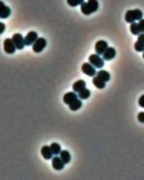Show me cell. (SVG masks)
Segmentation results:
<instances>
[{
	"label": "cell",
	"instance_id": "44dd1931",
	"mask_svg": "<svg viewBox=\"0 0 144 180\" xmlns=\"http://www.w3.org/2000/svg\"><path fill=\"white\" fill-rule=\"evenodd\" d=\"M91 95V91L89 90V89H83L82 90L79 92L78 94V97L82 100H87L88 98L90 97Z\"/></svg>",
	"mask_w": 144,
	"mask_h": 180
},
{
	"label": "cell",
	"instance_id": "e0dca14e",
	"mask_svg": "<svg viewBox=\"0 0 144 180\" xmlns=\"http://www.w3.org/2000/svg\"><path fill=\"white\" fill-rule=\"evenodd\" d=\"M97 77L99 78V79L102 80L107 83L111 79V74L108 71L105 70H101L97 73Z\"/></svg>",
	"mask_w": 144,
	"mask_h": 180
},
{
	"label": "cell",
	"instance_id": "d4e9b609",
	"mask_svg": "<svg viewBox=\"0 0 144 180\" xmlns=\"http://www.w3.org/2000/svg\"><path fill=\"white\" fill-rule=\"evenodd\" d=\"M138 26L141 33H144V19H142L139 21Z\"/></svg>",
	"mask_w": 144,
	"mask_h": 180
},
{
	"label": "cell",
	"instance_id": "3957f363",
	"mask_svg": "<svg viewBox=\"0 0 144 180\" xmlns=\"http://www.w3.org/2000/svg\"><path fill=\"white\" fill-rule=\"evenodd\" d=\"M89 61L92 66L98 69L102 68L105 64L104 59L98 54H92L89 56Z\"/></svg>",
	"mask_w": 144,
	"mask_h": 180
},
{
	"label": "cell",
	"instance_id": "8fae6325",
	"mask_svg": "<svg viewBox=\"0 0 144 180\" xmlns=\"http://www.w3.org/2000/svg\"><path fill=\"white\" fill-rule=\"evenodd\" d=\"M116 51L113 47H108L104 54H102V58L105 60L110 61L116 57Z\"/></svg>",
	"mask_w": 144,
	"mask_h": 180
},
{
	"label": "cell",
	"instance_id": "8992f818",
	"mask_svg": "<svg viewBox=\"0 0 144 180\" xmlns=\"http://www.w3.org/2000/svg\"><path fill=\"white\" fill-rule=\"evenodd\" d=\"M4 50L8 54H13L15 52L16 47L12 39L7 38L4 41Z\"/></svg>",
	"mask_w": 144,
	"mask_h": 180
},
{
	"label": "cell",
	"instance_id": "4316f807",
	"mask_svg": "<svg viewBox=\"0 0 144 180\" xmlns=\"http://www.w3.org/2000/svg\"><path fill=\"white\" fill-rule=\"evenodd\" d=\"M138 104L141 107L144 108V95H142L139 97L138 100Z\"/></svg>",
	"mask_w": 144,
	"mask_h": 180
},
{
	"label": "cell",
	"instance_id": "83f0119b",
	"mask_svg": "<svg viewBox=\"0 0 144 180\" xmlns=\"http://www.w3.org/2000/svg\"><path fill=\"white\" fill-rule=\"evenodd\" d=\"M5 25L3 23H0V34L3 33L4 31H5Z\"/></svg>",
	"mask_w": 144,
	"mask_h": 180
},
{
	"label": "cell",
	"instance_id": "d6986e66",
	"mask_svg": "<svg viewBox=\"0 0 144 180\" xmlns=\"http://www.w3.org/2000/svg\"><path fill=\"white\" fill-rule=\"evenodd\" d=\"M92 83L98 89H104V88L105 87V82L101 80L100 79H99V78L97 76L93 78Z\"/></svg>",
	"mask_w": 144,
	"mask_h": 180
},
{
	"label": "cell",
	"instance_id": "9a60e30c",
	"mask_svg": "<svg viewBox=\"0 0 144 180\" xmlns=\"http://www.w3.org/2000/svg\"><path fill=\"white\" fill-rule=\"evenodd\" d=\"M86 87V83L84 80H79L75 81L72 86V89L75 93L80 92Z\"/></svg>",
	"mask_w": 144,
	"mask_h": 180
},
{
	"label": "cell",
	"instance_id": "6da1fadb",
	"mask_svg": "<svg viewBox=\"0 0 144 180\" xmlns=\"http://www.w3.org/2000/svg\"><path fill=\"white\" fill-rule=\"evenodd\" d=\"M99 8V2L97 0H88L80 5V9L82 13L89 15L96 12Z\"/></svg>",
	"mask_w": 144,
	"mask_h": 180
},
{
	"label": "cell",
	"instance_id": "5b68a950",
	"mask_svg": "<svg viewBox=\"0 0 144 180\" xmlns=\"http://www.w3.org/2000/svg\"><path fill=\"white\" fill-rule=\"evenodd\" d=\"M12 40L15 44V47L18 50H22L25 46L24 38L20 33H15L12 36Z\"/></svg>",
	"mask_w": 144,
	"mask_h": 180
},
{
	"label": "cell",
	"instance_id": "277c9868",
	"mask_svg": "<svg viewBox=\"0 0 144 180\" xmlns=\"http://www.w3.org/2000/svg\"><path fill=\"white\" fill-rule=\"evenodd\" d=\"M47 45V41L46 39L44 38H38L35 42L33 44L32 50L34 52L39 53L42 52Z\"/></svg>",
	"mask_w": 144,
	"mask_h": 180
},
{
	"label": "cell",
	"instance_id": "9c48e42d",
	"mask_svg": "<svg viewBox=\"0 0 144 180\" xmlns=\"http://www.w3.org/2000/svg\"><path fill=\"white\" fill-rule=\"evenodd\" d=\"M38 35L35 31H30L27 34L24 38V42L26 46L32 45L38 38Z\"/></svg>",
	"mask_w": 144,
	"mask_h": 180
},
{
	"label": "cell",
	"instance_id": "484cf974",
	"mask_svg": "<svg viewBox=\"0 0 144 180\" xmlns=\"http://www.w3.org/2000/svg\"><path fill=\"white\" fill-rule=\"evenodd\" d=\"M138 120L139 122L144 123V111H141L138 115Z\"/></svg>",
	"mask_w": 144,
	"mask_h": 180
},
{
	"label": "cell",
	"instance_id": "f1b7e54d",
	"mask_svg": "<svg viewBox=\"0 0 144 180\" xmlns=\"http://www.w3.org/2000/svg\"><path fill=\"white\" fill-rule=\"evenodd\" d=\"M142 57H143V58L144 59V52H143V54H142Z\"/></svg>",
	"mask_w": 144,
	"mask_h": 180
},
{
	"label": "cell",
	"instance_id": "4fadbf2b",
	"mask_svg": "<svg viewBox=\"0 0 144 180\" xmlns=\"http://www.w3.org/2000/svg\"><path fill=\"white\" fill-rule=\"evenodd\" d=\"M64 162L62 161L60 157H54L52 160V165L53 168L57 171H60L64 169Z\"/></svg>",
	"mask_w": 144,
	"mask_h": 180
},
{
	"label": "cell",
	"instance_id": "7c38bea8",
	"mask_svg": "<svg viewBox=\"0 0 144 180\" xmlns=\"http://www.w3.org/2000/svg\"><path fill=\"white\" fill-rule=\"evenodd\" d=\"M134 48L137 52L144 51V33L138 35L137 41L134 44Z\"/></svg>",
	"mask_w": 144,
	"mask_h": 180
},
{
	"label": "cell",
	"instance_id": "30bf717a",
	"mask_svg": "<svg viewBox=\"0 0 144 180\" xmlns=\"http://www.w3.org/2000/svg\"><path fill=\"white\" fill-rule=\"evenodd\" d=\"M11 13V8L4 3L2 1H0V18L1 19H7L10 17Z\"/></svg>",
	"mask_w": 144,
	"mask_h": 180
},
{
	"label": "cell",
	"instance_id": "ba28073f",
	"mask_svg": "<svg viewBox=\"0 0 144 180\" xmlns=\"http://www.w3.org/2000/svg\"><path fill=\"white\" fill-rule=\"evenodd\" d=\"M108 47V44L105 41L99 40L95 44V51L98 55H102Z\"/></svg>",
	"mask_w": 144,
	"mask_h": 180
},
{
	"label": "cell",
	"instance_id": "7402d4cb",
	"mask_svg": "<svg viewBox=\"0 0 144 180\" xmlns=\"http://www.w3.org/2000/svg\"><path fill=\"white\" fill-rule=\"evenodd\" d=\"M50 147L54 155H57L60 153L61 148L60 145H59L58 143H52Z\"/></svg>",
	"mask_w": 144,
	"mask_h": 180
},
{
	"label": "cell",
	"instance_id": "ac0fdd59",
	"mask_svg": "<svg viewBox=\"0 0 144 180\" xmlns=\"http://www.w3.org/2000/svg\"><path fill=\"white\" fill-rule=\"evenodd\" d=\"M60 156L62 161L64 162V163L65 164L69 163L70 162L71 157L70 154L68 151H66V150L61 151L60 153Z\"/></svg>",
	"mask_w": 144,
	"mask_h": 180
},
{
	"label": "cell",
	"instance_id": "2e32d148",
	"mask_svg": "<svg viewBox=\"0 0 144 180\" xmlns=\"http://www.w3.org/2000/svg\"><path fill=\"white\" fill-rule=\"evenodd\" d=\"M41 153L45 160H50L53 157V153L51 150L50 147L45 145L42 147L41 150Z\"/></svg>",
	"mask_w": 144,
	"mask_h": 180
},
{
	"label": "cell",
	"instance_id": "52a82bcc",
	"mask_svg": "<svg viewBox=\"0 0 144 180\" xmlns=\"http://www.w3.org/2000/svg\"><path fill=\"white\" fill-rule=\"evenodd\" d=\"M94 67L90 63H84L82 66V72L89 77H94L96 74V70Z\"/></svg>",
	"mask_w": 144,
	"mask_h": 180
},
{
	"label": "cell",
	"instance_id": "5bb4252c",
	"mask_svg": "<svg viewBox=\"0 0 144 180\" xmlns=\"http://www.w3.org/2000/svg\"><path fill=\"white\" fill-rule=\"evenodd\" d=\"M78 97V95L76 94L75 92L70 91L64 94L63 97V100L65 104L69 105L74 101L77 100Z\"/></svg>",
	"mask_w": 144,
	"mask_h": 180
},
{
	"label": "cell",
	"instance_id": "cb8c5ba5",
	"mask_svg": "<svg viewBox=\"0 0 144 180\" xmlns=\"http://www.w3.org/2000/svg\"><path fill=\"white\" fill-rule=\"evenodd\" d=\"M68 4L71 7H77L84 2V0H67Z\"/></svg>",
	"mask_w": 144,
	"mask_h": 180
},
{
	"label": "cell",
	"instance_id": "603a6c76",
	"mask_svg": "<svg viewBox=\"0 0 144 180\" xmlns=\"http://www.w3.org/2000/svg\"><path fill=\"white\" fill-rule=\"evenodd\" d=\"M130 30L131 33L134 35H137L141 34L138 26V23L136 22H133L131 24V25H130Z\"/></svg>",
	"mask_w": 144,
	"mask_h": 180
},
{
	"label": "cell",
	"instance_id": "ffe728a7",
	"mask_svg": "<svg viewBox=\"0 0 144 180\" xmlns=\"http://www.w3.org/2000/svg\"><path fill=\"white\" fill-rule=\"evenodd\" d=\"M82 106V102L80 100H77L69 105V107L70 110L72 111H77L79 110Z\"/></svg>",
	"mask_w": 144,
	"mask_h": 180
},
{
	"label": "cell",
	"instance_id": "7a4b0ae2",
	"mask_svg": "<svg viewBox=\"0 0 144 180\" xmlns=\"http://www.w3.org/2000/svg\"><path fill=\"white\" fill-rule=\"evenodd\" d=\"M143 18V13L140 9L129 10L126 12L125 20L128 23H132L136 21H139Z\"/></svg>",
	"mask_w": 144,
	"mask_h": 180
}]
</instances>
